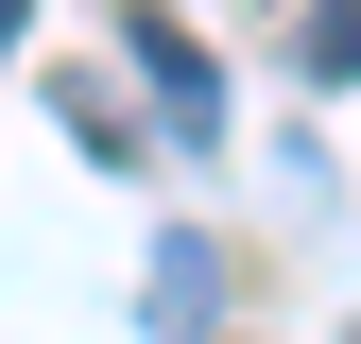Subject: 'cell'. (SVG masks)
<instances>
[{
	"instance_id": "obj_1",
	"label": "cell",
	"mask_w": 361,
	"mask_h": 344,
	"mask_svg": "<svg viewBox=\"0 0 361 344\" xmlns=\"http://www.w3.org/2000/svg\"><path fill=\"white\" fill-rule=\"evenodd\" d=\"M138 86H155V121H172V138H207V121H224V69H207L172 18H138Z\"/></svg>"
},
{
	"instance_id": "obj_2",
	"label": "cell",
	"mask_w": 361,
	"mask_h": 344,
	"mask_svg": "<svg viewBox=\"0 0 361 344\" xmlns=\"http://www.w3.org/2000/svg\"><path fill=\"white\" fill-rule=\"evenodd\" d=\"M224 310V241H155V327H207Z\"/></svg>"
},
{
	"instance_id": "obj_3",
	"label": "cell",
	"mask_w": 361,
	"mask_h": 344,
	"mask_svg": "<svg viewBox=\"0 0 361 344\" xmlns=\"http://www.w3.org/2000/svg\"><path fill=\"white\" fill-rule=\"evenodd\" d=\"M18 18H35V0H0V35H18Z\"/></svg>"
}]
</instances>
